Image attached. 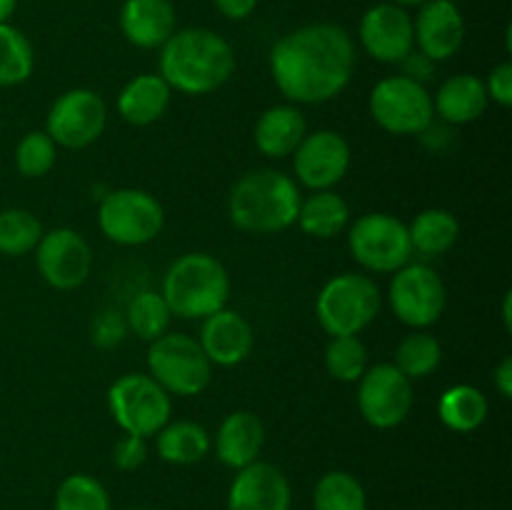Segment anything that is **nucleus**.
<instances>
[{
	"label": "nucleus",
	"instance_id": "obj_1",
	"mask_svg": "<svg viewBox=\"0 0 512 510\" xmlns=\"http://www.w3.org/2000/svg\"><path fill=\"white\" fill-rule=\"evenodd\" d=\"M355 73V43L338 23H308L285 33L270 50L273 83L293 105L338 98Z\"/></svg>",
	"mask_w": 512,
	"mask_h": 510
},
{
	"label": "nucleus",
	"instance_id": "obj_2",
	"mask_svg": "<svg viewBox=\"0 0 512 510\" xmlns=\"http://www.w3.org/2000/svg\"><path fill=\"white\" fill-rule=\"evenodd\" d=\"M158 75L183 95H208L235 73V50L210 28L175 30L160 48Z\"/></svg>",
	"mask_w": 512,
	"mask_h": 510
},
{
	"label": "nucleus",
	"instance_id": "obj_3",
	"mask_svg": "<svg viewBox=\"0 0 512 510\" xmlns=\"http://www.w3.org/2000/svg\"><path fill=\"white\" fill-rule=\"evenodd\" d=\"M298 183L283 170L260 168L240 175L228 195V218L250 235L283 233L298 220Z\"/></svg>",
	"mask_w": 512,
	"mask_h": 510
},
{
	"label": "nucleus",
	"instance_id": "obj_4",
	"mask_svg": "<svg viewBox=\"0 0 512 510\" xmlns=\"http://www.w3.org/2000/svg\"><path fill=\"white\" fill-rule=\"evenodd\" d=\"M160 295L173 318L203 320L228 308V268L210 253H185L165 270Z\"/></svg>",
	"mask_w": 512,
	"mask_h": 510
},
{
	"label": "nucleus",
	"instance_id": "obj_5",
	"mask_svg": "<svg viewBox=\"0 0 512 510\" xmlns=\"http://www.w3.org/2000/svg\"><path fill=\"white\" fill-rule=\"evenodd\" d=\"M383 295L378 283L365 273H340L320 288L315 298L318 323L330 338L360 335L380 313Z\"/></svg>",
	"mask_w": 512,
	"mask_h": 510
},
{
	"label": "nucleus",
	"instance_id": "obj_6",
	"mask_svg": "<svg viewBox=\"0 0 512 510\" xmlns=\"http://www.w3.org/2000/svg\"><path fill=\"white\" fill-rule=\"evenodd\" d=\"M148 375L168 395L195 398L213 380V363L188 333H165L148 348Z\"/></svg>",
	"mask_w": 512,
	"mask_h": 510
},
{
	"label": "nucleus",
	"instance_id": "obj_7",
	"mask_svg": "<svg viewBox=\"0 0 512 510\" xmlns=\"http://www.w3.org/2000/svg\"><path fill=\"white\" fill-rule=\"evenodd\" d=\"M108 410L123 433L150 440L170 423L173 398L148 373H128L108 388Z\"/></svg>",
	"mask_w": 512,
	"mask_h": 510
},
{
	"label": "nucleus",
	"instance_id": "obj_8",
	"mask_svg": "<svg viewBox=\"0 0 512 510\" xmlns=\"http://www.w3.org/2000/svg\"><path fill=\"white\" fill-rule=\"evenodd\" d=\"M98 228L110 243L138 248L158 238L165 228V210L148 190H110L98 208Z\"/></svg>",
	"mask_w": 512,
	"mask_h": 510
},
{
	"label": "nucleus",
	"instance_id": "obj_9",
	"mask_svg": "<svg viewBox=\"0 0 512 510\" xmlns=\"http://www.w3.org/2000/svg\"><path fill=\"white\" fill-rule=\"evenodd\" d=\"M368 105L378 128L390 135H423L435 123L430 90L403 73L378 80Z\"/></svg>",
	"mask_w": 512,
	"mask_h": 510
},
{
	"label": "nucleus",
	"instance_id": "obj_10",
	"mask_svg": "<svg viewBox=\"0 0 512 510\" xmlns=\"http://www.w3.org/2000/svg\"><path fill=\"white\" fill-rule=\"evenodd\" d=\"M348 248L368 273H395L413 260L408 223L390 213H365L348 225Z\"/></svg>",
	"mask_w": 512,
	"mask_h": 510
},
{
	"label": "nucleus",
	"instance_id": "obj_11",
	"mask_svg": "<svg viewBox=\"0 0 512 510\" xmlns=\"http://www.w3.org/2000/svg\"><path fill=\"white\" fill-rule=\"evenodd\" d=\"M388 303L395 318L413 330H425L440 320L448 305V290L438 270L425 263H405L393 273Z\"/></svg>",
	"mask_w": 512,
	"mask_h": 510
},
{
	"label": "nucleus",
	"instance_id": "obj_12",
	"mask_svg": "<svg viewBox=\"0 0 512 510\" xmlns=\"http://www.w3.org/2000/svg\"><path fill=\"white\" fill-rule=\"evenodd\" d=\"M108 125V105L90 88L65 90L53 100L45 118V133L58 148L83 150L93 145Z\"/></svg>",
	"mask_w": 512,
	"mask_h": 510
},
{
	"label": "nucleus",
	"instance_id": "obj_13",
	"mask_svg": "<svg viewBox=\"0 0 512 510\" xmlns=\"http://www.w3.org/2000/svg\"><path fill=\"white\" fill-rule=\"evenodd\" d=\"M413 403V380L405 378L393 363L368 365L358 380V410L373 428H398L408 420Z\"/></svg>",
	"mask_w": 512,
	"mask_h": 510
},
{
	"label": "nucleus",
	"instance_id": "obj_14",
	"mask_svg": "<svg viewBox=\"0 0 512 510\" xmlns=\"http://www.w3.org/2000/svg\"><path fill=\"white\" fill-rule=\"evenodd\" d=\"M35 265L50 288L75 290L93 273V248L78 230L53 228L35 248Z\"/></svg>",
	"mask_w": 512,
	"mask_h": 510
},
{
	"label": "nucleus",
	"instance_id": "obj_15",
	"mask_svg": "<svg viewBox=\"0 0 512 510\" xmlns=\"http://www.w3.org/2000/svg\"><path fill=\"white\" fill-rule=\"evenodd\" d=\"M353 163L350 143L335 130H315L303 138L293 153V170L300 185L313 190H333L348 175Z\"/></svg>",
	"mask_w": 512,
	"mask_h": 510
},
{
	"label": "nucleus",
	"instance_id": "obj_16",
	"mask_svg": "<svg viewBox=\"0 0 512 510\" xmlns=\"http://www.w3.org/2000/svg\"><path fill=\"white\" fill-rule=\"evenodd\" d=\"M358 38L365 53L385 65H398L415 50L413 15L395 3H378L365 10L358 25Z\"/></svg>",
	"mask_w": 512,
	"mask_h": 510
},
{
	"label": "nucleus",
	"instance_id": "obj_17",
	"mask_svg": "<svg viewBox=\"0 0 512 510\" xmlns=\"http://www.w3.org/2000/svg\"><path fill=\"white\" fill-rule=\"evenodd\" d=\"M418 8V15L413 18L418 53H423L430 63H445L458 55L465 40V18L458 3L425 0Z\"/></svg>",
	"mask_w": 512,
	"mask_h": 510
},
{
	"label": "nucleus",
	"instance_id": "obj_18",
	"mask_svg": "<svg viewBox=\"0 0 512 510\" xmlns=\"http://www.w3.org/2000/svg\"><path fill=\"white\" fill-rule=\"evenodd\" d=\"M293 488L278 465L255 460L235 470L228 490V510H290Z\"/></svg>",
	"mask_w": 512,
	"mask_h": 510
},
{
	"label": "nucleus",
	"instance_id": "obj_19",
	"mask_svg": "<svg viewBox=\"0 0 512 510\" xmlns=\"http://www.w3.org/2000/svg\"><path fill=\"white\" fill-rule=\"evenodd\" d=\"M198 343L210 363L220 365V368H235V365L245 363L248 355L253 353L255 333L243 313L223 308L203 318Z\"/></svg>",
	"mask_w": 512,
	"mask_h": 510
},
{
	"label": "nucleus",
	"instance_id": "obj_20",
	"mask_svg": "<svg viewBox=\"0 0 512 510\" xmlns=\"http://www.w3.org/2000/svg\"><path fill=\"white\" fill-rule=\"evenodd\" d=\"M175 25L178 18L170 0H125L120 8V30L140 50L163 48Z\"/></svg>",
	"mask_w": 512,
	"mask_h": 510
},
{
	"label": "nucleus",
	"instance_id": "obj_21",
	"mask_svg": "<svg viewBox=\"0 0 512 510\" xmlns=\"http://www.w3.org/2000/svg\"><path fill=\"white\" fill-rule=\"evenodd\" d=\"M215 455L230 470H240L245 465L260 460V450L265 445V425L253 410H235L225 415L215 433Z\"/></svg>",
	"mask_w": 512,
	"mask_h": 510
},
{
	"label": "nucleus",
	"instance_id": "obj_22",
	"mask_svg": "<svg viewBox=\"0 0 512 510\" xmlns=\"http://www.w3.org/2000/svg\"><path fill=\"white\" fill-rule=\"evenodd\" d=\"M305 135H308V120H305L303 110L293 103H280L263 110L253 130L255 148L265 158L275 160L293 155Z\"/></svg>",
	"mask_w": 512,
	"mask_h": 510
},
{
	"label": "nucleus",
	"instance_id": "obj_23",
	"mask_svg": "<svg viewBox=\"0 0 512 510\" xmlns=\"http://www.w3.org/2000/svg\"><path fill=\"white\" fill-rule=\"evenodd\" d=\"M173 88L158 73H140L123 85L118 95V115L130 125H153L168 113Z\"/></svg>",
	"mask_w": 512,
	"mask_h": 510
},
{
	"label": "nucleus",
	"instance_id": "obj_24",
	"mask_svg": "<svg viewBox=\"0 0 512 510\" xmlns=\"http://www.w3.org/2000/svg\"><path fill=\"white\" fill-rule=\"evenodd\" d=\"M488 93L483 78L473 73H458L445 80L433 95L435 118L448 125H468L483 118L488 110Z\"/></svg>",
	"mask_w": 512,
	"mask_h": 510
},
{
	"label": "nucleus",
	"instance_id": "obj_25",
	"mask_svg": "<svg viewBox=\"0 0 512 510\" xmlns=\"http://www.w3.org/2000/svg\"><path fill=\"white\" fill-rule=\"evenodd\" d=\"M295 225L310 238H335V235L345 233L350 225L348 200L335 193V190H313L308 198L300 200Z\"/></svg>",
	"mask_w": 512,
	"mask_h": 510
},
{
	"label": "nucleus",
	"instance_id": "obj_26",
	"mask_svg": "<svg viewBox=\"0 0 512 510\" xmlns=\"http://www.w3.org/2000/svg\"><path fill=\"white\" fill-rule=\"evenodd\" d=\"M213 448L208 428L195 420H170L158 435H155V450L160 460L170 465H193L200 463Z\"/></svg>",
	"mask_w": 512,
	"mask_h": 510
},
{
	"label": "nucleus",
	"instance_id": "obj_27",
	"mask_svg": "<svg viewBox=\"0 0 512 510\" xmlns=\"http://www.w3.org/2000/svg\"><path fill=\"white\" fill-rule=\"evenodd\" d=\"M488 395L468 383L450 385L438 398V418L453 433H473L488 420Z\"/></svg>",
	"mask_w": 512,
	"mask_h": 510
},
{
	"label": "nucleus",
	"instance_id": "obj_28",
	"mask_svg": "<svg viewBox=\"0 0 512 510\" xmlns=\"http://www.w3.org/2000/svg\"><path fill=\"white\" fill-rule=\"evenodd\" d=\"M413 253L435 258L445 255L460 238V223L450 210L425 208L408 223Z\"/></svg>",
	"mask_w": 512,
	"mask_h": 510
},
{
	"label": "nucleus",
	"instance_id": "obj_29",
	"mask_svg": "<svg viewBox=\"0 0 512 510\" xmlns=\"http://www.w3.org/2000/svg\"><path fill=\"white\" fill-rule=\"evenodd\" d=\"M35 70L33 43L23 30L0 23V88L23 85Z\"/></svg>",
	"mask_w": 512,
	"mask_h": 510
},
{
	"label": "nucleus",
	"instance_id": "obj_30",
	"mask_svg": "<svg viewBox=\"0 0 512 510\" xmlns=\"http://www.w3.org/2000/svg\"><path fill=\"white\" fill-rule=\"evenodd\" d=\"M440 360H443V348H440L438 338L425 330H413L410 335H405L393 355L395 368L413 383L433 375Z\"/></svg>",
	"mask_w": 512,
	"mask_h": 510
},
{
	"label": "nucleus",
	"instance_id": "obj_31",
	"mask_svg": "<svg viewBox=\"0 0 512 510\" xmlns=\"http://www.w3.org/2000/svg\"><path fill=\"white\" fill-rule=\"evenodd\" d=\"M125 323H128V330H133V335H138L145 343H153L160 335L168 333L173 313L163 295L155 290H140L125 308Z\"/></svg>",
	"mask_w": 512,
	"mask_h": 510
},
{
	"label": "nucleus",
	"instance_id": "obj_32",
	"mask_svg": "<svg viewBox=\"0 0 512 510\" xmlns=\"http://www.w3.org/2000/svg\"><path fill=\"white\" fill-rule=\"evenodd\" d=\"M313 510H368V493L353 473L330 470L315 483Z\"/></svg>",
	"mask_w": 512,
	"mask_h": 510
},
{
	"label": "nucleus",
	"instance_id": "obj_33",
	"mask_svg": "<svg viewBox=\"0 0 512 510\" xmlns=\"http://www.w3.org/2000/svg\"><path fill=\"white\" fill-rule=\"evenodd\" d=\"M43 223L25 208L0 210V255L20 258L38 248L43 238Z\"/></svg>",
	"mask_w": 512,
	"mask_h": 510
},
{
	"label": "nucleus",
	"instance_id": "obj_34",
	"mask_svg": "<svg viewBox=\"0 0 512 510\" xmlns=\"http://www.w3.org/2000/svg\"><path fill=\"white\" fill-rule=\"evenodd\" d=\"M368 365V348L358 335H335L325 345V370L333 380L358 383Z\"/></svg>",
	"mask_w": 512,
	"mask_h": 510
},
{
	"label": "nucleus",
	"instance_id": "obj_35",
	"mask_svg": "<svg viewBox=\"0 0 512 510\" xmlns=\"http://www.w3.org/2000/svg\"><path fill=\"white\" fill-rule=\"evenodd\" d=\"M53 510H113V505L108 490L98 478L88 473H73L60 480Z\"/></svg>",
	"mask_w": 512,
	"mask_h": 510
},
{
	"label": "nucleus",
	"instance_id": "obj_36",
	"mask_svg": "<svg viewBox=\"0 0 512 510\" xmlns=\"http://www.w3.org/2000/svg\"><path fill=\"white\" fill-rule=\"evenodd\" d=\"M58 160V145L45 130H30L15 145V168L23 178H43Z\"/></svg>",
	"mask_w": 512,
	"mask_h": 510
},
{
	"label": "nucleus",
	"instance_id": "obj_37",
	"mask_svg": "<svg viewBox=\"0 0 512 510\" xmlns=\"http://www.w3.org/2000/svg\"><path fill=\"white\" fill-rule=\"evenodd\" d=\"M128 335V323H125V313L120 310L108 308L100 310L95 315L93 325H90V340H93L98 348H118L120 343Z\"/></svg>",
	"mask_w": 512,
	"mask_h": 510
},
{
	"label": "nucleus",
	"instance_id": "obj_38",
	"mask_svg": "<svg viewBox=\"0 0 512 510\" xmlns=\"http://www.w3.org/2000/svg\"><path fill=\"white\" fill-rule=\"evenodd\" d=\"M145 460H148V438L123 433V438L113 448L115 468L123 470V473H133V470L143 468Z\"/></svg>",
	"mask_w": 512,
	"mask_h": 510
},
{
	"label": "nucleus",
	"instance_id": "obj_39",
	"mask_svg": "<svg viewBox=\"0 0 512 510\" xmlns=\"http://www.w3.org/2000/svg\"><path fill=\"white\" fill-rule=\"evenodd\" d=\"M485 83V93H488V100L498 103L500 108H510L512 105V63H500L495 65L488 73Z\"/></svg>",
	"mask_w": 512,
	"mask_h": 510
},
{
	"label": "nucleus",
	"instance_id": "obj_40",
	"mask_svg": "<svg viewBox=\"0 0 512 510\" xmlns=\"http://www.w3.org/2000/svg\"><path fill=\"white\" fill-rule=\"evenodd\" d=\"M218 13L228 20H245L255 13L258 0H213Z\"/></svg>",
	"mask_w": 512,
	"mask_h": 510
},
{
	"label": "nucleus",
	"instance_id": "obj_41",
	"mask_svg": "<svg viewBox=\"0 0 512 510\" xmlns=\"http://www.w3.org/2000/svg\"><path fill=\"white\" fill-rule=\"evenodd\" d=\"M493 383L503 398H512V358L510 355H505V358L495 365Z\"/></svg>",
	"mask_w": 512,
	"mask_h": 510
},
{
	"label": "nucleus",
	"instance_id": "obj_42",
	"mask_svg": "<svg viewBox=\"0 0 512 510\" xmlns=\"http://www.w3.org/2000/svg\"><path fill=\"white\" fill-rule=\"evenodd\" d=\"M18 10V0H0V23H10Z\"/></svg>",
	"mask_w": 512,
	"mask_h": 510
},
{
	"label": "nucleus",
	"instance_id": "obj_43",
	"mask_svg": "<svg viewBox=\"0 0 512 510\" xmlns=\"http://www.w3.org/2000/svg\"><path fill=\"white\" fill-rule=\"evenodd\" d=\"M503 323H505V328H512V293L508 290V293H505V298H503Z\"/></svg>",
	"mask_w": 512,
	"mask_h": 510
},
{
	"label": "nucleus",
	"instance_id": "obj_44",
	"mask_svg": "<svg viewBox=\"0 0 512 510\" xmlns=\"http://www.w3.org/2000/svg\"><path fill=\"white\" fill-rule=\"evenodd\" d=\"M388 3H395V5H400V8H418V5H423L425 0H388Z\"/></svg>",
	"mask_w": 512,
	"mask_h": 510
},
{
	"label": "nucleus",
	"instance_id": "obj_45",
	"mask_svg": "<svg viewBox=\"0 0 512 510\" xmlns=\"http://www.w3.org/2000/svg\"><path fill=\"white\" fill-rule=\"evenodd\" d=\"M133 510H155V508H133Z\"/></svg>",
	"mask_w": 512,
	"mask_h": 510
},
{
	"label": "nucleus",
	"instance_id": "obj_46",
	"mask_svg": "<svg viewBox=\"0 0 512 510\" xmlns=\"http://www.w3.org/2000/svg\"><path fill=\"white\" fill-rule=\"evenodd\" d=\"M450 3H460V0H450Z\"/></svg>",
	"mask_w": 512,
	"mask_h": 510
}]
</instances>
